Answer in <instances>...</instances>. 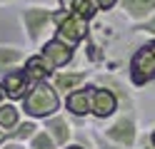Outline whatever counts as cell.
Listing matches in <instances>:
<instances>
[{"label":"cell","instance_id":"1","mask_svg":"<svg viewBox=\"0 0 155 149\" xmlns=\"http://www.w3.org/2000/svg\"><path fill=\"white\" fill-rule=\"evenodd\" d=\"M20 109L25 117L35 119V122H43V119L58 114L63 109V95L53 87V82H38V85H30L28 95L23 97L20 102Z\"/></svg>","mask_w":155,"mask_h":149},{"label":"cell","instance_id":"2","mask_svg":"<svg viewBox=\"0 0 155 149\" xmlns=\"http://www.w3.org/2000/svg\"><path fill=\"white\" fill-rule=\"evenodd\" d=\"M20 25L25 30V40L30 47H40L50 30H55V23H58V8H50V5H25L20 10Z\"/></svg>","mask_w":155,"mask_h":149},{"label":"cell","instance_id":"3","mask_svg":"<svg viewBox=\"0 0 155 149\" xmlns=\"http://www.w3.org/2000/svg\"><path fill=\"white\" fill-rule=\"evenodd\" d=\"M128 82L135 89H143L155 82V37H148L130 55L128 62Z\"/></svg>","mask_w":155,"mask_h":149},{"label":"cell","instance_id":"4","mask_svg":"<svg viewBox=\"0 0 155 149\" xmlns=\"http://www.w3.org/2000/svg\"><path fill=\"white\" fill-rule=\"evenodd\" d=\"M90 35V20H85L80 15L70 13V10L58 8V23H55V37L65 40L68 45L78 47L80 42H85Z\"/></svg>","mask_w":155,"mask_h":149},{"label":"cell","instance_id":"5","mask_svg":"<svg viewBox=\"0 0 155 149\" xmlns=\"http://www.w3.org/2000/svg\"><path fill=\"white\" fill-rule=\"evenodd\" d=\"M120 112V95L105 82H93L90 95V117L98 122H110Z\"/></svg>","mask_w":155,"mask_h":149},{"label":"cell","instance_id":"6","mask_svg":"<svg viewBox=\"0 0 155 149\" xmlns=\"http://www.w3.org/2000/svg\"><path fill=\"white\" fill-rule=\"evenodd\" d=\"M38 55H40L48 65H50L53 72H58V70H65V67H70L73 65V60H75V47L73 45H68L65 40L60 37H48L45 42L38 47Z\"/></svg>","mask_w":155,"mask_h":149},{"label":"cell","instance_id":"7","mask_svg":"<svg viewBox=\"0 0 155 149\" xmlns=\"http://www.w3.org/2000/svg\"><path fill=\"white\" fill-rule=\"evenodd\" d=\"M48 134L53 137V142H55V147L58 149H63V147H68L73 142V137H75V127H73V119L68 117V114H63V112H58V114H53V117H48V119H43V124H40Z\"/></svg>","mask_w":155,"mask_h":149},{"label":"cell","instance_id":"8","mask_svg":"<svg viewBox=\"0 0 155 149\" xmlns=\"http://www.w3.org/2000/svg\"><path fill=\"white\" fill-rule=\"evenodd\" d=\"M50 82H53V87L60 92L63 97L65 95H70V92H75V89H80V87H85L90 82V72L88 70H58V72H53V77H50Z\"/></svg>","mask_w":155,"mask_h":149},{"label":"cell","instance_id":"9","mask_svg":"<svg viewBox=\"0 0 155 149\" xmlns=\"http://www.w3.org/2000/svg\"><path fill=\"white\" fill-rule=\"evenodd\" d=\"M90 95H93V82H88L85 87L75 89V92L63 97V109L73 119H85L90 117Z\"/></svg>","mask_w":155,"mask_h":149},{"label":"cell","instance_id":"10","mask_svg":"<svg viewBox=\"0 0 155 149\" xmlns=\"http://www.w3.org/2000/svg\"><path fill=\"white\" fill-rule=\"evenodd\" d=\"M0 87L5 89V97L10 99V102H23V97L28 95V89H30V82H28L23 67H18V70H13V72L0 77Z\"/></svg>","mask_w":155,"mask_h":149},{"label":"cell","instance_id":"11","mask_svg":"<svg viewBox=\"0 0 155 149\" xmlns=\"http://www.w3.org/2000/svg\"><path fill=\"white\" fill-rule=\"evenodd\" d=\"M120 13L130 20L133 25L148 20L153 13H155V0H120Z\"/></svg>","mask_w":155,"mask_h":149},{"label":"cell","instance_id":"12","mask_svg":"<svg viewBox=\"0 0 155 149\" xmlns=\"http://www.w3.org/2000/svg\"><path fill=\"white\" fill-rule=\"evenodd\" d=\"M23 72H25V77H28V82L30 85H38V82H48V79L53 77V70H50V65L45 62V60L38 55V52H33V55H28V60L23 62Z\"/></svg>","mask_w":155,"mask_h":149},{"label":"cell","instance_id":"13","mask_svg":"<svg viewBox=\"0 0 155 149\" xmlns=\"http://www.w3.org/2000/svg\"><path fill=\"white\" fill-rule=\"evenodd\" d=\"M28 55L30 52L23 50V47H18V45H0V77L18 70V67H23Z\"/></svg>","mask_w":155,"mask_h":149},{"label":"cell","instance_id":"14","mask_svg":"<svg viewBox=\"0 0 155 149\" xmlns=\"http://www.w3.org/2000/svg\"><path fill=\"white\" fill-rule=\"evenodd\" d=\"M23 122V109H20V102H3L0 104V129L5 132H13V129Z\"/></svg>","mask_w":155,"mask_h":149},{"label":"cell","instance_id":"15","mask_svg":"<svg viewBox=\"0 0 155 149\" xmlns=\"http://www.w3.org/2000/svg\"><path fill=\"white\" fill-rule=\"evenodd\" d=\"M38 129H40V122H35V119H30V117H23V122L18 124L13 132H8V139L20 142V144H28V142L35 137Z\"/></svg>","mask_w":155,"mask_h":149},{"label":"cell","instance_id":"16","mask_svg":"<svg viewBox=\"0 0 155 149\" xmlns=\"http://www.w3.org/2000/svg\"><path fill=\"white\" fill-rule=\"evenodd\" d=\"M63 10H70V13H75V15H80V17H85V20H95V15H98V8H95V3L93 0H70Z\"/></svg>","mask_w":155,"mask_h":149},{"label":"cell","instance_id":"17","mask_svg":"<svg viewBox=\"0 0 155 149\" xmlns=\"http://www.w3.org/2000/svg\"><path fill=\"white\" fill-rule=\"evenodd\" d=\"M28 149H58V147H55V142H53V137L40 127V129L35 132V137L28 142Z\"/></svg>","mask_w":155,"mask_h":149},{"label":"cell","instance_id":"18","mask_svg":"<svg viewBox=\"0 0 155 149\" xmlns=\"http://www.w3.org/2000/svg\"><path fill=\"white\" fill-rule=\"evenodd\" d=\"M88 137L93 139L95 149H125V147H120V144H115L113 139H108L103 132H98V129H90V132H88Z\"/></svg>","mask_w":155,"mask_h":149},{"label":"cell","instance_id":"19","mask_svg":"<svg viewBox=\"0 0 155 149\" xmlns=\"http://www.w3.org/2000/svg\"><path fill=\"white\" fill-rule=\"evenodd\" d=\"M98 13H110V10H118L120 8V0H93Z\"/></svg>","mask_w":155,"mask_h":149},{"label":"cell","instance_id":"20","mask_svg":"<svg viewBox=\"0 0 155 149\" xmlns=\"http://www.w3.org/2000/svg\"><path fill=\"white\" fill-rule=\"evenodd\" d=\"M0 149H28V144H20V142H13V139H8V142L0 147Z\"/></svg>","mask_w":155,"mask_h":149},{"label":"cell","instance_id":"21","mask_svg":"<svg viewBox=\"0 0 155 149\" xmlns=\"http://www.w3.org/2000/svg\"><path fill=\"white\" fill-rule=\"evenodd\" d=\"M148 144H150V149H155V127L148 132Z\"/></svg>","mask_w":155,"mask_h":149},{"label":"cell","instance_id":"22","mask_svg":"<svg viewBox=\"0 0 155 149\" xmlns=\"http://www.w3.org/2000/svg\"><path fill=\"white\" fill-rule=\"evenodd\" d=\"M63 149H88V147H85V144H78V142H70V144L63 147Z\"/></svg>","mask_w":155,"mask_h":149},{"label":"cell","instance_id":"23","mask_svg":"<svg viewBox=\"0 0 155 149\" xmlns=\"http://www.w3.org/2000/svg\"><path fill=\"white\" fill-rule=\"evenodd\" d=\"M8 142V132H5V129H0V147H3Z\"/></svg>","mask_w":155,"mask_h":149}]
</instances>
